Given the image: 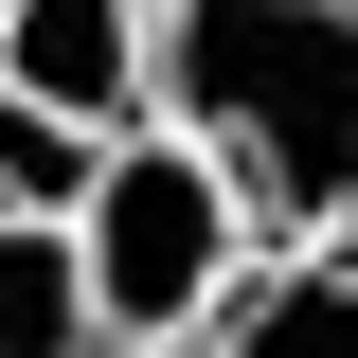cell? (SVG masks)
I'll list each match as a JSON object with an SVG mask.
<instances>
[{
	"instance_id": "obj_6",
	"label": "cell",
	"mask_w": 358,
	"mask_h": 358,
	"mask_svg": "<svg viewBox=\"0 0 358 358\" xmlns=\"http://www.w3.org/2000/svg\"><path fill=\"white\" fill-rule=\"evenodd\" d=\"M90 179H108V126L36 108V90H0V215H72Z\"/></svg>"
},
{
	"instance_id": "obj_2",
	"label": "cell",
	"mask_w": 358,
	"mask_h": 358,
	"mask_svg": "<svg viewBox=\"0 0 358 358\" xmlns=\"http://www.w3.org/2000/svg\"><path fill=\"white\" fill-rule=\"evenodd\" d=\"M251 251H268L251 197H233L179 126H126L108 179L72 197V268H90V322H108V341H197V322L251 287Z\"/></svg>"
},
{
	"instance_id": "obj_5",
	"label": "cell",
	"mask_w": 358,
	"mask_h": 358,
	"mask_svg": "<svg viewBox=\"0 0 358 358\" xmlns=\"http://www.w3.org/2000/svg\"><path fill=\"white\" fill-rule=\"evenodd\" d=\"M0 358H108L90 268H72V215H0Z\"/></svg>"
},
{
	"instance_id": "obj_7",
	"label": "cell",
	"mask_w": 358,
	"mask_h": 358,
	"mask_svg": "<svg viewBox=\"0 0 358 358\" xmlns=\"http://www.w3.org/2000/svg\"><path fill=\"white\" fill-rule=\"evenodd\" d=\"M108 358H197V341H108Z\"/></svg>"
},
{
	"instance_id": "obj_3",
	"label": "cell",
	"mask_w": 358,
	"mask_h": 358,
	"mask_svg": "<svg viewBox=\"0 0 358 358\" xmlns=\"http://www.w3.org/2000/svg\"><path fill=\"white\" fill-rule=\"evenodd\" d=\"M0 90H36L72 126H162V0H18L0 18Z\"/></svg>"
},
{
	"instance_id": "obj_1",
	"label": "cell",
	"mask_w": 358,
	"mask_h": 358,
	"mask_svg": "<svg viewBox=\"0 0 358 358\" xmlns=\"http://www.w3.org/2000/svg\"><path fill=\"white\" fill-rule=\"evenodd\" d=\"M162 126L251 197L268 251L358 233V0H162Z\"/></svg>"
},
{
	"instance_id": "obj_4",
	"label": "cell",
	"mask_w": 358,
	"mask_h": 358,
	"mask_svg": "<svg viewBox=\"0 0 358 358\" xmlns=\"http://www.w3.org/2000/svg\"><path fill=\"white\" fill-rule=\"evenodd\" d=\"M197 358H358V233L341 251H251V287L197 322Z\"/></svg>"
},
{
	"instance_id": "obj_8",
	"label": "cell",
	"mask_w": 358,
	"mask_h": 358,
	"mask_svg": "<svg viewBox=\"0 0 358 358\" xmlns=\"http://www.w3.org/2000/svg\"><path fill=\"white\" fill-rule=\"evenodd\" d=\"M0 18H18V0H0Z\"/></svg>"
}]
</instances>
